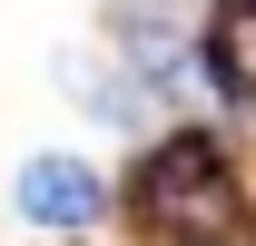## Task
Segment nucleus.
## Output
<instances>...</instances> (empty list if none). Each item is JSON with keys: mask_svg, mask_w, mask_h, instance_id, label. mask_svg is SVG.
I'll return each instance as SVG.
<instances>
[{"mask_svg": "<svg viewBox=\"0 0 256 246\" xmlns=\"http://www.w3.org/2000/svg\"><path fill=\"white\" fill-rule=\"evenodd\" d=\"M118 216L148 246H236L256 236V187L217 118H168L158 138H138V168L118 178Z\"/></svg>", "mask_w": 256, "mask_h": 246, "instance_id": "nucleus-1", "label": "nucleus"}, {"mask_svg": "<svg viewBox=\"0 0 256 246\" xmlns=\"http://www.w3.org/2000/svg\"><path fill=\"white\" fill-rule=\"evenodd\" d=\"M50 89H60L89 128H118V138H158L168 128L158 98L128 79V60L108 50V40H60V50H50Z\"/></svg>", "mask_w": 256, "mask_h": 246, "instance_id": "nucleus-4", "label": "nucleus"}, {"mask_svg": "<svg viewBox=\"0 0 256 246\" xmlns=\"http://www.w3.org/2000/svg\"><path fill=\"white\" fill-rule=\"evenodd\" d=\"M0 207H10V226H30V236L79 246V236H98L118 216V178L98 158H79V148H30L0 178Z\"/></svg>", "mask_w": 256, "mask_h": 246, "instance_id": "nucleus-2", "label": "nucleus"}, {"mask_svg": "<svg viewBox=\"0 0 256 246\" xmlns=\"http://www.w3.org/2000/svg\"><path fill=\"white\" fill-rule=\"evenodd\" d=\"M118 10H188V0H118Z\"/></svg>", "mask_w": 256, "mask_h": 246, "instance_id": "nucleus-6", "label": "nucleus"}, {"mask_svg": "<svg viewBox=\"0 0 256 246\" xmlns=\"http://www.w3.org/2000/svg\"><path fill=\"white\" fill-rule=\"evenodd\" d=\"M98 40L128 60V79L158 98V118H217V89H207V60H197V30L178 10H118L108 0V20Z\"/></svg>", "mask_w": 256, "mask_h": 246, "instance_id": "nucleus-3", "label": "nucleus"}, {"mask_svg": "<svg viewBox=\"0 0 256 246\" xmlns=\"http://www.w3.org/2000/svg\"><path fill=\"white\" fill-rule=\"evenodd\" d=\"M79 246H98V236H79Z\"/></svg>", "mask_w": 256, "mask_h": 246, "instance_id": "nucleus-8", "label": "nucleus"}, {"mask_svg": "<svg viewBox=\"0 0 256 246\" xmlns=\"http://www.w3.org/2000/svg\"><path fill=\"white\" fill-rule=\"evenodd\" d=\"M197 60H207L217 118H246V128H256V0H207V20H197Z\"/></svg>", "mask_w": 256, "mask_h": 246, "instance_id": "nucleus-5", "label": "nucleus"}, {"mask_svg": "<svg viewBox=\"0 0 256 246\" xmlns=\"http://www.w3.org/2000/svg\"><path fill=\"white\" fill-rule=\"evenodd\" d=\"M236 246H256V236H236Z\"/></svg>", "mask_w": 256, "mask_h": 246, "instance_id": "nucleus-7", "label": "nucleus"}]
</instances>
